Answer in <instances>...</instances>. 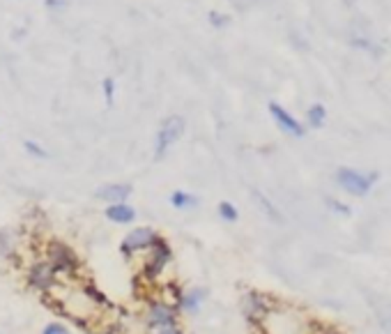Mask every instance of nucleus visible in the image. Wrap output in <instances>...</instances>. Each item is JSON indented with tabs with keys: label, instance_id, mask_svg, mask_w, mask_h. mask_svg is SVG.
<instances>
[{
	"label": "nucleus",
	"instance_id": "obj_20",
	"mask_svg": "<svg viewBox=\"0 0 391 334\" xmlns=\"http://www.w3.org/2000/svg\"><path fill=\"white\" fill-rule=\"evenodd\" d=\"M101 92H104L106 106H113V97H115V79L113 77H106L104 81H101Z\"/></svg>",
	"mask_w": 391,
	"mask_h": 334
},
{
	"label": "nucleus",
	"instance_id": "obj_3",
	"mask_svg": "<svg viewBox=\"0 0 391 334\" xmlns=\"http://www.w3.org/2000/svg\"><path fill=\"white\" fill-rule=\"evenodd\" d=\"M182 313L178 309V304H173L164 298H150L143 304L141 311V321H143V330H157V328H169V325H182L180 323Z\"/></svg>",
	"mask_w": 391,
	"mask_h": 334
},
{
	"label": "nucleus",
	"instance_id": "obj_15",
	"mask_svg": "<svg viewBox=\"0 0 391 334\" xmlns=\"http://www.w3.org/2000/svg\"><path fill=\"white\" fill-rule=\"evenodd\" d=\"M18 238L12 228H0V261H7L16 254Z\"/></svg>",
	"mask_w": 391,
	"mask_h": 334
},
{
	"label": "nucleus",
	"instance_id": "obj_1",
	"mask_svg": "<svg viewBox=\"0 0 391 334\" xmlns=\"http://www.w3.org/2000/svg\"><path fill=\"white\" fill-rule=\"evenodd\" d=\"M44 261L53 267L60 282H74L81 274V258L76 249H72L67 243L53 238L44 247Z\"/></svg>",
	"mask_w": 391,
	"mask_h": 334
},
{
	"label": "nucleus",
	"instance_id": "obj_16",
	"mask_svg": "<svg viewBox=\"0 0 391 334\" xmlns=\"http://www.w3.org/2000/svg\"><path fill=\"white\" fill-rule=\"evenodd\" d=\"M324 118H327V108H324L322 104H313V106H309V111H306V123H309V127H313V129H320L324 125Z\"/></svg>",
	"mask_w": 391,
	"mask_h": 334
},
{
	"label": "nucleus",
	"instance_id": "obj_5",
	"mask_svg": "<svg viewBox=\"0 0 391 334\" xmlns=\"http://www.w3.org/2000/svg\"><path fill=\"white\" fill-rule=\"evenodd\" d=\"M62 282L58 274L53 272V267L44 261V258H35V261L26 267V286L40 295H51Z\"/></svg>",
	"mask_w": 391,
	"mask_h": 334
},
{
	"label": "nucleus",
	"instance_id": "obj_2",
	"mask_svg": "<svg viewBox=\"0 0 391 334\" xmlns=\"http://www.w3.org/2000/svg\"><path fill=\"white\" fill-rule=\"evenodd\" d=\"M173 247L169 243V238H159L154 240V245L143 254V263H141V277L147 284H159L164 279L166 270L173 263Z\"/></svg>",
	"mask_w": 391,
	"mask_h": 334
},
{
	"label": "nucleus",
	"instance_id": "obj_19",
	"mask_svg": "<svg viewBox=\"0 0 391 334\" xmlns=\"http://www.w3.org/2000/svg\"><path fill=\"white\" fill-rule=\"evenodd\" d=\"M23 150L30 155V157H35V160H46L49 157V152H46V147L44 145H40L37 141H33V138H28V141H23Z\"/></svg>",
	"mask_w": 391,
	"mask_h": 334
},
{
	"label": "nucleus",
	"instance_id": "obj_14",
	"mask_svg": "<svg viewBox=\"0 0 391 334\" xmlns=\"http://www.w3.org/2000/svg\"><path fill=\"white\" fill-rule=\"evenodd\" d=\"M81 289H83V293H86V298L92 302V307H95V309H113V302L108 300V295H106L104 291H101L99 286H95V284L88 282V284H83Z\"/></svg>",
	"mask_w": 391,
	"mask_h": 334
},
{
	"label": "nucleus",
	"instance_id": "obj_10",
	"mask_svg": "<svg viewBox=\"0 0 391 334\" xmlns=\"http://www.w3.org/2000/svg\"><path fill=\"white\" fill-rule=\"evenodd\" d=\"M269 116L274 118V123L278 125V129L285 134H290V136H304V127L302 123L297 120L290 111H285L281 104H276V101H269Z\"/></svg>",
	"mask_w": 391,
	"mask_h": 334
},
{
	"label": "nucleus",
	"instance_id": "obj_23",
	"mask_svg": "<svg viewBox=\"0 0 391 334\" xmlns=\"http://www.w3.org/2000/svg\"><path fill=\"white\" fill-rule=\"evenodd\" d=\"M210 21H212V26L221 28V26H226L228 16H226V14H219V12H210Z\"/></svg>",
	"mask_w": 391,
	"mask_h": 334
},
{
	"label": "nucleus",
	"instance_id": "obj_18",
	"mask_svg": "<svg viewBox=\"0 0 391 334\" xmlns=\"http://www.w3.org/2000/svg\"><path fill=\"white\" fill-rule=\"evenodd\" d=\"M254 196H256V203H258L260 208H263V212H265V215H267L269 219H272V221H281V212H278V210L272 206V203H269V201L263 196V194H260V191H254Z\"/></svg>",
	"mask_w": 391,
	"mask_h": 334
},
{
	"label": "nucleus",
	"instance_id": "obj_22",
	"mask_svg": "<svg viewBox=\"0 0 391 334\" xmlns=\"http://www.w3.org/2000/svg\"><path fill=\"white\" fill-rule=\"evenodd\" d=\"M324 203L334 210V212H339V215H350V208L348 206H343V203H339L336 199H324Z\"/></svg>",
	"mask_w": 391,
	"mask_h": 334
},
{
	"label": "nucleus",
	"instance_id": "obj_8",
	"mask_svg": "<svg viewBox=\"0 0 391 334\" xmlns=\"http://www.w3.org/2000/svg\"><path fill=\"white\" fill-rule=\"evenodd\" d=\"M210 298V291L205 286H191V289H182V295L178 300V309L182 316H198L205 302Z\"/></svg>",
	"mask_w": 391,
	"mask_h": 334
},
{
	"label": "nucleus",
	"instance_id": "obj_9",
	"mask_svg": "<svg viewBox=\"0 0 391 334\" xmlns=\"http://www.w3.org/2000/svg\"><path fill=\"white\" fill-rule=\"evenodd\" d=\"M134 187L129 182H106L95 191V199L106 203V206H113V203H127L132 199Z\"/></svg>",
	"mask_w": 391,
	"mask_h": 334
},
{
	"label": "nucleus",
	"instance_id": "obj_12",
	"mask_svg": "<svg viewBox=\"0 0 391 334\" xmlns=\"http://www.w3.org/2000/svg\"><path fill=\"white\" fill-rule=\"evenodd\" d=\"M104 217L110 221V224H118V226H134L138 212H136L134 206H129V203H113V206H106Z\"/></svg>",
	"mask_w": 391,
	"mask_h": 334
},
{
	"label": "nucleus",
	"instance_id": "obj_24",
	"mask_svg": "<svg viewBox=\"0 0 391 334\" xmlns=\"http://www.w3.org/2000/svg\"><path fill=\"white\" fill-rule=\"evenodd\" d=\"M44 3H46V7H60L62 5V0H44Z\"/></svg>",
	"mask_w": 391,
	"mask_h": 334
},
{
	"label": "nucleus",
	"instance_id": "obj_7",
	"mask_svg": "<svg viewBox=\"0 0 391 334\" xmlns=\"http://www.w3.org/2000/svg\"><path fill=\"white\" fill-rule=\"evenodd\" d=\"M378 175L375 173H359L355 169H339L336 173V180L343 189H346L348 194H352V196H366V194L370 191V187H373Z\"/></svg>",
	"mask_w": 391,
	"mask_h": 334
},
{
	"label": "nucleus",
	"instance_id": "obj_17",
	"mask_svg": "<svg viewBox=\"0 0 391 334\" xmlns=\"http://www.w3.org/2000/svg\"><path fill=\"white\" fill-rule=\"evenodd\" d=\"M217 212H219V217L223 221H228V224H235V221L239 219V210L232 206L230 201H221L217 206Z\"/></svg>",
	"mask_w": 391,
	"mask_h": 334
},
{
	"label": "nucleus",
	"instance_id": "obj_6",
	"mask_svg": "<svg viewBox=\"0 0 391 334\" xmlns=\"http://www.w3.org/2000/svg\"><path fill=\"white\" fill-rule=\"evenodd\" d=\"M184 129H187V123H184L182 116H169L162 120L154 134V160H164L166 152L182 138Z\"/></svg>",
	"mask_w": 391,
	"mask_h": 334
},
{
	"label": "nucleus",
	"instance_id": "obj_11",
	"mask_svg": "<svg viewBox=\"0 0 391 334\" xmlns=\"http://www.w3.org/2000/svg\"><path fill=\"white\" fill-rule=\"evenodd\" d=\"M242 313L246 316V321L256 323L260 318H265L269 313V307L265 302V295L263 293H256V291H249L242 300Z\"/></svg>",
	"mask_w": 391,
	"mask_h": 334
},
{
	"label": "nucleus",
	"instance_id": "obj_21",
	"mask_svg": "<svg viewBox=\"0 0 391 334\" xmlns=\"http://www.w3.org/2000/svg\"><path fill=\"white\" fill-rule=\"evenodd\" d=\"M42 334H74L69 325H64L62 321H51L42 328Z\"/></svg>",
	"mask_w": 391,
	"mask_h": 334
},
{
	"label": "nucleus",
	"instance_id": "obj_13",
	"mask_svg": "<svg viewBox=\"0 0 391 334\" xmlns=\"http://www.w3.org/2000/svg\"><path fill=\"white\" fill-rule=\"evenodd\" d=\"M169 203L175 210H193V208L200 206V199L196 196V194L187 191V189H175L169 196Z\"/></svg>",
	"mask_w": 391,
	"mask_h": 334
},
{
	"label": "nucleus",
	"instance_id": "obj_4",
	"mask_svg": "<svg viewBox=\"0 0 391 334\" xmlns=\"http://www.w3.org/2000/svg\"><path fill=\"white\" fill-rule=\"evenodd\" d=\"M157 238H159V230H154L152 226H132L127 230V235L120 240V256L125 261L143 256L154 245Z\"/></svg>",
	"mask_w": 391,
	"mask_h": 334
}]
</instances>
